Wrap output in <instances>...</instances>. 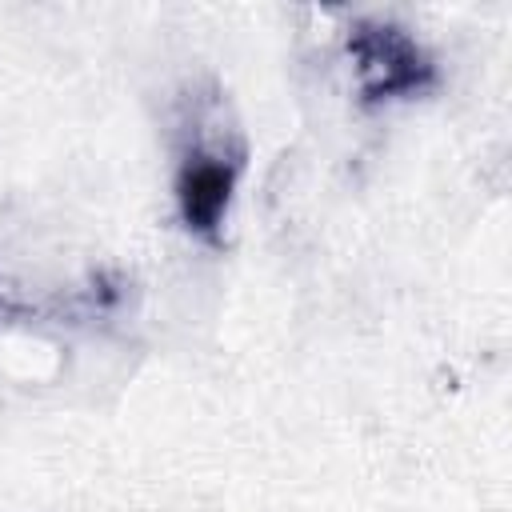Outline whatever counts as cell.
<instances>
[{
  "label": "cell",
  "mask_w": 512,
  "mask_h": 512,
  "mask_svg": "<svg viewBox=\"0 0 512 512\" xmlns=\"http://www.w3.org/2000/svg\"><path fill=\"white\" fill-rule=\"evenodd\" d=\"M180 196H184L188 220H192L196 228H208V224L220 216L224 200H228V172H224L220 164H208V160H204V164H196V168L184 176Z\"/></svg>",
  "instance_id": "cell-1"
}]
</instances>
